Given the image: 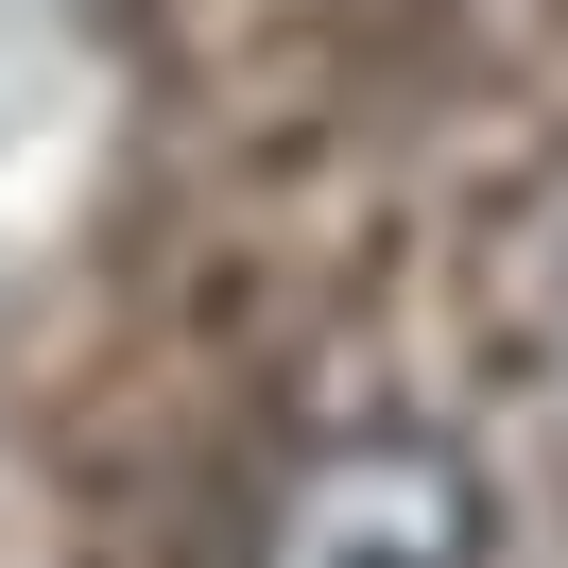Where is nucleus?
I'll return each instance as SVG.
<instances>
[{
    "label": "nucleus",
    "instance_id": "f257e3e1",
    "mask_svg": "<svg viewBox=\"0 0 568 568\" xmlns=\"http://www.w3.org/2000/svg\"><path fill=\"white\" fill-rule=\"evenodd\" d=\"M242 568H483V465L448 430H311L258 483Z\"/></svg>",
    "mask_w": 568,
    "mask_h": 568
}]
</instances>
